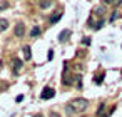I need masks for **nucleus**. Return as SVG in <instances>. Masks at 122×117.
<instances>
[{"instance_id": "1", "label": "nucleus", "mask_w": 122, "mask_h": 117, "mask_svg": "<svg viewBox=\"0 0 122 117\" xmlns=\"http://www.w3.org/2000/svg\"><path fill=\"white\" fill-rule=\"evenodd\" d=\"M72 105H74V109H75L77 112H84V110L89 107V100H87V99H75V100L72 102Z\"/></svg>"}, {"instance_id": "2", "label": "nucleus", "mask_w": 122, "mask_h": 117, "mask_svg": "<svg viewBox=\"0 0 122 117\" xmlns=\"http://www.w3.org/2000/svg\"><path fill=\"white\" fill-rule=\"evenodd\" d=\"M74 79H75V77H74V75L69 72V69L65 67V69H64V79H62V84H64V85H70V84L74 82Z\"/></svg>"}, {"instance_id": "3", "label": "nucleus", "mask_w": 122, "mask_h": 117, "mask_svg": "<svg viewBox=\"0 0 122 117\" xmlns=\"http://www.w3.org/2000/svg\"><path fill=\"white\" fill-rule=\"evenodd\" d=\"M55 95V90L52 89V87H45L44 90H42V94H40V97L44 99V100H49V99H52Z\"/></svg>"}, {"instance_id": "4", "label": "nucleus", "mask_w": 122, "mask_h": 117, "mask_svg": "<svg viewBox=\"0 0 122 117\" xmlns=\"http://www.w3.org/2000/svg\"><path fill=\"white\" fill-rule=\"evenodd\" d=\"M14 34H15V37H24L25 35V25L24 24H17L15 29H14Z\"/></svg>"}, {"instance_id": "5", "label": "nucleus", "mask_w": 122, "mask_h": 117, "mask_svg": "<svg viewBox=\"0 0 122 117\" xmlns=\"http://www.w3.org/2000/svg\"><path fill=\"white\" fill-rule=\"evenodd\" d=\"M69 37H70V30H69V29H65V30H62V32H60V35H59V42H65Z\"/></svg>"}, {"instance_id": "6", "label": "nucleus", "mask_w": 122, "mask_h": 117, "mask_svg": "<svg viewBox=\"0 0 122 117\" xmlns=\"http://www.w3.org/2000/svg\"><path fill=\"white\" fill-rule=\"evenodd\" d=\"M20 69H22V60L20 59H14V72L17 74Z\"/></svg>"}, {"instance_id": "7", "label": "nucleus", "mask_w": 122, "mask_h": 117, "mask_svg": "<svg viewBox=\"0 0 122 117\" xmlns=\"http://www.w3.org/2000/svg\"><path fill=\"white\" fill-rule=\"evenodd\" d=\"M9 29V20L7 19H0V32H4Z\"/></svg>"}, {"instance_id": "8", "label": "nucleus", "mask_w": 122, "mask_h": 117, "mask_svg": "<svg viewBox=\"0 0 122 117\" xmlns=\"http://www.w3.org/2000/svg\"><path fill=\"white\" fill-rule=\"evenodd\" d=\"M24 55H25V60H30L32 59V54H30V47L29 45L24 47Z\"/></svg>"}, {"instance_id": "9", "label": "nucleus", "mask_w": 122, "mask_h": 117, "mask_svg": "<svg viewBox=\"0 0 122 117\" xmlns=\"http://www.w3.org/2000/svg\"><path fill=\"white\" fill-rule=\"evenodd\" d=\"M75 112H77V110L74 109V105H72V104H67V105H65V114L72 115V114H75Z\"/></svg>"}, {"instance_id": "10", "label": "nucleus", "mask_w": 122, "mask_h": 117, "mask_svg": "<svg viewBox=\"0 0 122 117\" xmlns=\"http://www.w3.org/2000/svg\"><path fill=\"white\" fill-rule=\"evenodd\" d=\"M52 5V0H40V9H49Z\"/></svg>"}, {"instance_id": "11", "label": "nucleus", "mask_w": 122, "mask_h": 117, "mask_svg": "<svg viewBox=\"0 0 122 117\" xmlns=\"http://www.w3.org/2000/svg\"><path fill=\"white\" fill-rule=\"evenodd\" d=\"M60 17H62V14H60V12H57V14H55V15H54V17L50 19V24H52V25H54V24H57Z\"/></svg>"}, {"instance_id": "12", "label": "nucleus", "mask_w": 122, "mask_h": 117, "mask_svg": "<svg viewBox=\"0 0 122 117\" xmlns=\"http://www.w3.org/2000/svg\"><path fill=\"white\" fill-rule=\"evenodd\" d=\"M9 7H10V4L7 2V0H2V2H0V12L5 10V9H9Z\"/></svg>"}, {"instance_id": "13", "label": "nucleus", "mask_w": 122, "mask_h": 117, "mask_svg": "<svg viewBox=\"0 0 122 117\" xmlns=\"http://www.w3.org/2000/svg\"><path fill=\"white\" fill-rule=\"evenodd\" d=\"M30 35H32V37H37V35H40V29H39V27H34V29L30 30Z\"/></svg>"}, {"instance_id": "14", "label": "nucleus", "mask_w": 122, "mask_h": 117, "mask_svg": "<svg viewBox=\"0 0 122 117\" xmlns=\"http://www.w3.org/2000/svg\"><path fill=\"white\" fill-rule=\"evenodd\" d=\"M95 15H99V17L104 15V9H102V7H97V9H95Z\"/></svg>"}, {"instance_id": "15", "label": "nucleus", "mask_w": 122, "mask_h": 117, "mask_svg": "<svg viewBox=\"0 0 122 117\" xmlns=\"http://www.w3.org/2000/svg\"><path fill=\"white\" fill-rule=\"evenodd\" d=\"M104 107H105V104H100V107H99V110H97V115H99V117H102V112H104Z\"/></svg>"}, {"instance_id": "16", "label": "nucleus", "mask_w": 122, "mask_h": 117, "mask_svg": "<svg viewBox=\"0 0 122 117\" xmlns=\"http://www.w3.org/2000/svg\"><path fill=\"white\" fill-rule=\"evenodd\" d=\"M102 25H104V20H102V19H100V20H99V22H97V24H95V27H94V29H95V30H99V29H100V27H102Z\"/></svg>"}, {"instance_id": "17", "label": "nucleus", "mask_w": 122, "mask_h": 117, "mask_svg": "<svg viewBox=\"0 0 122 117\" xmlns=\"http://www.w3.org/2000/svg\"><path fill=\"white\" fill-rule=\"evenodd\" d=\"M82 44H84V45H90V39H89V37H84V39H82Z\"/></svg>"}, {"instance_id": "18", "label": "nucleus", "mask_w": 122, "mask_h": 117, "mask_svg": "<svg viewBox=\"0 0 122 117\" xmlns=\"http://www.w3.org/2000/svg\"><path fill=\"white\" fill-rule=\"evenodd\" d=\"M95 84H102V75H97L95 77Z\"/></svg>"}, {"instance_id": "19", "label": "nucleus", "mask_w": 122, "mask_h": 117, "mask_svg": "<svg viewBox=\"0 0 122 117\" xmlns=\"http://www.w3.org/2000/svg\"><path fill=\"white\" fill-rule=\"evenodd\" d=\"M49 117H60L57 112H54V110H50V114H49Z\"/></svg>"}, {"instance_id": "20", "label": "nucleus", "mask_w": 122, "mask_h": 117, "mask_svg": "<svg viewBox=\"0 0 122 117\" xmlns=\"http://www.w3.org/2000/svg\"><path fill=\"white\" fill-rule=\"evenodd\" d=\"M114 4H115V5H119V4H122V0H114Z\"/></svg>"}, {"instance_id": "21", "label": "nucleus", "mask_w": 122, "mask_h": 117, "mask_svg": "<svg viewBox=\"0 0 122 117\" xmlns=\"http://www.w3.org/2000/svg\"><path fill=\"white\" fill-rule=\"evenodd\" d=\"M34 117H44V115H42V114H37V115H34Z\"/></svg>"}]
</instances>
